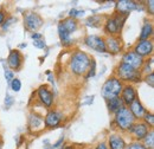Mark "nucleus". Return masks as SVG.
I'll list each match as a JSON object with an SVG mask.
<instances>
[{
    "label": "nucleus",
    "instance_id": "cd10ccee",
    "mask_svg": "<svg viewBox=\"0 0 154 149\" xmlns=\"http://www.w3.org/2000/svg\"><path fill=\"white\" fill-rule=\"evenodd\" d=\"M33 45L37 47V49H44L45 46H46V44L44 43V40L43 39H38V40H35L33 41Z\"/></svg>",
    "mask_w": 154,
    "mask_h": 149
},
{
    "label": "nucleus",
    "instance_id": "423d86ee",
    "mask_svg": "<svg viewBox=\"0 0 154 149\" xmlns=\"http://www.w3.org/2000/svg\"><path fill=\"white\" fill-rule=\"evenodd\" d=\"M127 16L121 14V13H116L114 17H112L110 19L107 20L106 23V31L109 32L110 35H116L119 33V31H121L123 23L126 21Z\"/></svg>",
    "mask_w": 154,
    "mask_h": 149
},
{
    "label": "nucleus",
    "instance_id": "4468645a",
    "mask_svg": "<svg viewBox=\"0 0 154 149\" xmlns=\"http://www.w3.org/2000/svg\"><path fill=\"white\" fill-rule=\"evenodd\" d=\"M38 97L42 103L46 107H51L54 103V95L46 87H40L38 90Z\"/></svg>",
    "mask_w": 154,
    "mask_h": 149
},
{
    "label": "nucleus",
    "instance_id": "ddd939ff",
    "mask_svg": "<svg viewBox=\"0 0 154 149\" xmlns=\"http://www.w3.org/2000/svg\"><path fill=\"white\" fill-rule=\"evenodd\" d=\"M63 120V115L58 111H50L45 117V126L48 128H55Z\"/></svg>",
    "mask_w": 154,
    "mask_h": 149
},
{
    "label": "nucleus",
    "instance_id": "f3484780",
    "mask_svg": "<svg viewBox=\"0 0 154 149\" xmlns=\"http://www.w3.org/2000/svg\"><path fill=\"white\" fill-rule=\"evenodd\" d=\"M121 93H122V97H121V99H122V102H123L125 104H131L135 98H136L135 89L133 88V87H131V85L125 87V88L122 89V91H121Z\"/></svg>",
    "mask_w": 154,
    "mask_h": 149
},
{
    "label": "nucleus",
    "instance_id": "4be33fe9",
    "mask_svg": "<svg viewBox=\"0 0 154 149\" xmlns=\"http://www.w3.org/2000/svg\"><path fill=\"white\" fill-rule=\"evenodd\" d=\"M143 146L147 149L154 148V132L153 130L148 131L147 135L143 137Z\"/></svg>",
    "mask_w": 154,
    "mask_h": 149
},
{
    "label": "nucleus",
    "instance_id": "b1692460",
    "mask_svg": "<svg viewBox=\"0 0 154 149\" xmlns=\"http://www.w3.org/2000/svg\"><path fill=\"white\" fill-rule=\"evenodd\" d=\"M143 117H145V122H146V124H147L148 127L153 128V127H154V116H153V114H151V112H146Z\"/></svg>",
    "mask_w": 154,
    "mask_h": 149
},
{
    "label": "nucleus",
    "instance_id": "6ab92c4d",
    "mask_svg": "<svg viewBox=\"0 0 154 149\" xmlns=\"http://www.w3.org/2000/svg\"><path fill=\"white\" fill-rule=\"evenodd\" d=\"M109 147L110 149H126L125 140L119 135H112L109 137Z\"/></svg>",
    "mask_w": 154,
    "mask_h": 149
},
{
    "label": "nucleus",
    "instance_id": "9b49d317",
    "mask_svg": "<svg viewBox=\"0 0 154 149\" xmlns=\"http://www.w3.org/2000/svg\"><path fill=\"white\" fill-rule=\"evenodd\" d=\"M116 8H117V12L121 13V14H125V16H128L132 11H134L137 8V4L132 1V0H122V1H119L117 5H116Z\"/></svg>",
    "mask_w": 154,
    "mask_h": 149
},
{
    "label": "nucleus",
    "instance_id": "20e7f679",
    "mask_svg": "<svg viewBox=\"0 0 154 149\" xmlns=\"http://www.w3.org/2000/svg\"><path fill=\"white\" fill-rule=\"evenodd\" d=\"M134 116L132 115V112L129 111L128 108L122 107L115 115V122L117 127L122 130H127L129 129L133 124H134Z\"/></svg>",
    "mask_w": 154,
    "mask_h": 149
},
{
    "label": "nucleus",
    "instance_id": "bb28decb",
    "mask_svg": "<svg viewBox=\"0 0 154 149\" xmlns=\"http://www.w3.org/2000/svg\"><path fill=\"white\" fill-rule=\"evenodd\" d=\"M145 81H146V83H147L151 88H153L154 87V74L153 72H151L149 74H147L146 78H145Z\"/></svg>",
    "mask_w": 154,
    "mask_h": 149
},
{
    "label": "nucleus",
    "instance_id": "473e14b6",
    "mask_svg": "<svg viewBox=\"0 0 154 149\" xmlns=\"http://www.w3.org/2000/svg\"><path fill=\"white\" fill-rule=\"evenodd\" d=\"M4 19H5V13H4L2 11H0V26L2 25V23H4Z\"/></svg>",
    "mask_w": 154,
    "mask_h": 149
},
{
    "label": "nucleus",
    "instance_id": "f8f14e48",
    "mask_svg": "<svg viewBox=\"0 0 154 149\" xmlns=\"http://www.w3.org/2000/svg\"><path fill=\"white\" fill-rule=\"evenodd\" d=\"M21 62H23V57H21V53H20L18 50H12L8 55V58H7V64L11 69L13 70H17L19 69L20 65H21Z\"/></svg>",
    "mask_w": 154,
    "mask_h": 149
},
{
    "label": "nucleus",
    "instance_id": "1a4fd4ad",
    "mask_svg": "<svg viewBox=\"0 0 154 149\" xmlns=\"http://www.w3.org/2000/svg\"><path fill=\"white\" fill-rule=\"evenodd\" d=\"M153 51V44L149 39L147 40H140L136 46H135V50L134 52L136 55H139L140 57H146V56H149Z\"/></svg>",
    "mask_w": 154,
    "mask_h": 149
},
{
    "label": "nucleus",
    "instance_id": "aec40b11",
    "mask_svg": "<svg viewBox=\"0 0 154 149\" xmlns=\"http://www.w3.org/2000/svg\"><path fill=\"white\" fill-rule=\"evenodd\" d=\"M123 107V102L120 97H115L108 101V109L110 112H117L121 108Z\"/></svg>",
    "mask_w": 154,
    "mask_h": 149
},
{
    "label": "nucleus",
    "instance_id": "f257e3e1",
    "mask_svg": "<svg viewBox=\"0 0 154 149\" xmlns=\"http://www.w3.org/2000/svg\"><path fill=\"white\" fill-rule=\"evenodd\" d=\"M90 58L87 53L78 51L76 52L70 62V69L75 74H84L87 72L88 68L90 66Z\"/></svg>",
    "mask_w": 154,
    "mask_h": 149
},
{
    "label": "nucleus",
    "instance_id": "e433bc0d",
    "mask_svg": "<svg viewBox=\"0 0 154 149\" xmlns=\"http://www.w3.org/2000/svg\"><path fill=\"white\" fill-rule=\"evenodd\" d=\"M0 149H1V142H0Z\"/></svg>",
    "mask_w": 154,
    "mask_h": 149
},
{
    "label": "nucleus",
    "instance_id": "412c9836",
    "mask_svg": "<svg viewBox=\"0 0 154 149\" xmlns=\"http://www.w3.org/2000/svg\"><path fill=\"white\" fill-rule=\"evenodd\" d=\"M152 33H153V26H152V23L146 21L145 25L142 26V30H141L140 40H147L148 38L152 36Z\"/></svg>",
    "mask_w": 154,
    "mask_h": 149
},
{
    "label": "nucleus",
    "instance_id": "2eb2a0df",
    "mask_svg": "<svg viewBox=\"0 0 154 149\" xmlns=\"http://www.w3.org/2000/svg\"><path fill=\"white\" fill-rule=\"evenodd\" d=\"M129 130H131V132H133L135 137L140 141V140H143V137L147 135L148 126L146 123H136V124H133L129 128Z\"/></svg>",
    "mask_w": 154,
    "mask_h": 149
},
{
    "label": "nucleus",
    "instance_id": "c756f323",
    "mask_svg": "<svg viewBox=\"0 0 154 149\" xmlns=\"http://www.w3.org/2000/svg\"><path fill=\"white\" fill-rule=\"evenodd\" d=\"M16 20H17V19H14V18H8L7 20H6V21H5V24H4L2 29H4V30H7V29H8V26L11 25V23H12V21H16Z\"/></svg>",
    "mask_w": 154,
    "mask_h": 149
},
{
    "label": "nucleus",
    "instance_id": "6e6552de",
    "mask_svg": "<svg viewBox=\"0 0 154 149\" xmlns=\"http://www.w3.org/2000/svg\"><path fill=\"white\" fill-rule=\"evenodd\" d=\"M24 23H25V26L31 30V31H36L38 30L39 27L42 26L43 24V19L42 17L37 14V13H27L25 17H24Z\"/></svg>",
    "mask_w": 154,
    "mask_h": 149
},
{
    "label": "nucleus",
    "instance_id": "72a5a7b5",
    "mask_svg": "<svg viewBox=\"0 0 154 149\" xmlns=\"http://www.w3.org/2000/svg\"><path fill=\"white\" fill-rule=\"evenodd\" d=\"M96 149H109V148L107 147V144H106V143H100V144L96 147Z\"/></svg>",
    "mask_w": 154,
    "mask_h": 149
},
{
    "label": "nucleus",
    "instance_id": "2f4dec72",
    "mask_svg": "<svg viewBox=\"0 0 154 149\" xmlns=\"http://www.w3.org/2000/svg\"><path fill=\"white\" fill-rule=\"evenodd\" d=\"M148 6H149V13H151V14H153L154 13V1L153 0H149V1H148Z\"/></svg>",
    "mask_w": 154,
    "mask_h": 149
},
{
    "label": "nucleus",
    "instance_id": "9d476101",
    "mask_svg": "<svg viewBox=\"0 0 154 149\" xmlns=\"http://www.w3.org/2000/svg\"><path fill=\"white\" fill-rule=\"evenodd\" d=\"M85 44L95 50L97 52H106V44H104V40L102 38L97 37V36H88L85 38Z\"/></svg>",
    "mask_w": 154,
    "mask_h": 149
},
{
    "label": "nucleus",
    "instance_id": "c85d7f7f",
    "mask_svg": "<svg viewBox=\"0 0 154 149\" xmlns=\"http://www.w3.org/2000/svg\"><path fill=\"white\" fill-rule=\"evenodd\" d=\"M84 12L83 11H78V10H75V8H72L71 11H70V17L71 19L75 18V17H78V16H81V14H83Z\"/></svg>",
    "mask_w": 154,
    "mask_h": 149
},
{
    "label": "nucleus",
    "instance_id": "f03ea898",
    "mask_svg": "<svg viewBox=\"0 0 154 149\" xmlns=\"http://www.w3.org/2000/svg\"><path fill=\"white\" fill-rule=\"evenodd\" d=\"M77 30V23L75 19H65L63 20L58 26V33L59 38L63 44L69 45L71 44V33H74Z\"/></svg>",
    "mask_w": 154,
    "mask_h": 149
},
{
    "label": "nucleus",
    "instance_id": "dca6fc26",
    "mask_svg": "<svg viewBox=\"0 0 154 149\" xmlns=\"http://www.w3.org/2000/svg\"><path fill=\"white\" fill-rule=\"evenodd\" d=\"M129 105H131L129 111L132 112V115L134 116V118H142V117L145 116L146 110H145L143 105L141 104V102H140L137 98H135Z\"/></svg>",
    "mask_w": 154,
    "mask_h": 149
},
{
    "label": "nucleus",
    "instance_id": "a211bd4d",
    "mask_svg": "<svg viewBox=\"0 0 154 149\" xmlns=\"http://www.w3.org/2000/svg\"><path fill=\"white\" fill-rule=\"evenodd\" d=\"M104 44H106V50L114 55L120 52L121 50V41L115 37L107 38V40H104Z\"/></svg>",
    "mask_w": 154,
    "mask_h": 149
},
{
    "label": "nucleus",
    "instance_id": "39448f33",
    "mask_svg": "<svg viewBox=\"0 0 154 149\" xmlns=\"http://www.w3.org/2000/svg\"><path fill=\"white\" fill-rule=\"evenodd\" d=\"M117 74L121 79L123 81H132V82H140V71L133 69L132 66L125 64V63H121L117 68Z\"/></svg>",
    "mask_w": 154,
    "mask_h": 149
},
{
    "label": "nucleus",
    "instance_id": "0eeeda50",
    "mask_svg": "<svg viewBox=\"0 0 154 149\" xmlns=\"http://www.w3.org/2000/svg\"><path fill=\"white\" fill-rule=\"evenodd\" d=\"M122 63H125V64H127V65L132 66V68L135 69V70H137V69L142 68V65L145 64L143 58H142V57H140L139 55H136L134 51H129V52H127V53L123 56Z\"/></svg>",
    "mask_w": 154,
    "mask_h": 149
},
{
    "label": "nucleus",
    "instance_id": "a878e982",
    "mask_svg": "<svg viewBox=\"0 0 154 149\" xmlns=\"http://www.w3.org/2000/svg\"><path fill=\"white\" fill-rule=\"evenodd\" d=\"M126 149H147V148L142 143H140V142H133L129 146H127Z\"/></svg>",
    "mask_w": 154,
    "mask_h": 149
},
{
    "label": "nucleus",
    "instance_id": "f704fd0d",
    "mask_svg": "<svg viewBox=\"0 0 154 149\" xmlns=\"http://www.w3.org/2000/svg\"><path fill=\"white\" fill-rule=\"evenodd\" d=\"M32 39L33 40H38V39H42V36L38 35V33H35V35H32Z\"/></svg>",
    "mask_w": 154,
    "mask_h": 149
},
{
    "label": "nucleus",
    "instance_id": "5701e85b",
    "mask_svg": "<svg viewBox=\"0 0 154 149\" xmlns=\"http://www.w3.org/2000/svg\"><path fill=\"white\" fill-rule=\"evenodd\" d=\"M43 124V120L38 117L37 115H31L30 116V127L31 128H39Z\"/></svg>",
    "mask_w": 154,
    "mask_h": 149
},
{
    "label": "nucleus",
    "instance_id": "7c9ffc66",
    "mask_svg": "<svg viewBox=\"0 0 154 149\" xmlns=\"http://www.w3.org/2000/svg\"><path fill=\"white\" fill-rule=\"evenodd\" d=\"M5 77H6V81H8V82H11L12 79H13V74H12V71H5Z\"/></svg>",
    "mask_w": 154,
    "mask_h": 149
},
{
    "label": "nucleus",
    "instance_id": "7ed1b4c3",
    "mask_svg": "<svg viewBox=\"0 0 154 149\" xmlns=\"http://www.w3.org/2000/svg\"><path fill=\"white\" fill-rule=\"evenodd\" d=\"M121 91H122V84H121L120 79L115 78V77L109 78L102 87V96L107 101H109L112 98H115V97H119Z\"/></svg>",
    "mask_w": 154,
    "mask_h": 149
},
{
    "label": "nucleus",
    "instance_id": "393cba45",
    "mask_svg": "<svg viewBox=\"0 0 154 149\" xmlns=\"http://www.w3.org/2000/svg\"><path fill=\"white\" fill-rule=\"evenodd\" d=\"M11 88H12V90L14 93H18L20 89H21V83H20V81L18 78H13L11 81Z\"/></svg>",
    "mask_w": 154,
    "mask_h": 149
},
{
    "label": "nucleus",
    "instance_id": "c9c22d12",
    "mask_svg": "<svg viewBox=\"0 0 154 149\" xmlns=\"http://www.w3.org/2000/svg\"><path fill=\"white\" fill-rule=\"evenodd\" d=\"M62 149H72L71 147H64V148H62Z\"/></svg>",
    "mask_w": 154,
    "mask_h": 149
}]
</instances>
